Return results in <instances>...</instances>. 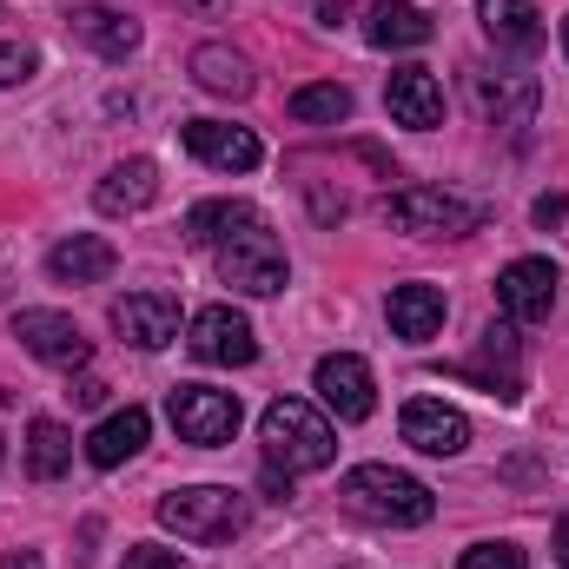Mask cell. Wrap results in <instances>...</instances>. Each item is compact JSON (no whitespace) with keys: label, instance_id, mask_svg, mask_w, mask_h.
Returning a JSON list of instances; mask_svg holds the SVG:
<instances>
[{"label":"cell","instance_id":"19","mask_svg":"<svg viewBox=\"0 0 569 569\" xmlns=\"http://www.w3.org/2000/svg\"><path fill=\"white\" fill-rule=\"evenodd\" d=\"M430 13L425 7H405V0H385V7H371L365 13V40L371 47H385V53H405V47H430Z\"/></svg>","mask_w":569,"mask_h":569},{"label":"cell","instance_id":"27","mask_svg":"<svg viewBox=\"0 0 569 569\" xmlns=\"http://www.w3.org/2000/svg\"><path fill=\"white\" fill-rule=\"evenodd\" d=\"M457 569H523V550L517 543H477V550H463Z\"/></svg>","mask_w":569,"mask_h":569},{"label":"cell","instance_id":"26","mask_svg":"<svg viewBox=\"0 0 569 569\" xmlns=\"http://www.w3.org/2000/svg\"><path fill=\"white\" fill-rule=\"evenodd\" d=\"M246 219H259L246 199H206V206L186 212V239H192V246H219V239H226L232 226H246Z\"/></svg>","mask_w":569,"mask_h":569},{"label":"cell","instance_id":"33","mask_svg":"<svg viewBox=\"0 0 569 569\" xmlns=\"http://www.w3.org/2000/svg\"><path fill=\"white\" fill-rule=\"evenodd\" d=\"M0 569H40V557H33V550H7V557H0Z\"/></svg>","mask_w":569,"mask_h":569},{"label":"cell","instance_id":"31","mask_svg":"<svg viewBox=\"0 0 569 569\" xmlns=\"http://www.w3.org/2000/svg\"><path fill=\"white\" fill-rule=\"evenodd\" d=\"M100 398H107V385H100V378H80V385H73V405H100Z\"/></svg>","mask_w":569,"mask_h":569},{"label":"cell","instance_id":"25","mask_svg":"<svg viewBox=\"0 0 569 569\" xmlns=\"http://www.w3.org/2000/svg\"><path fill=\"white\" fill-rule=\"evenodd\" d=\"M291 120H305V127H338V120H351V87H338V80L298 87V93H291Z\"/></svg>","mask_w":569,"mask_h":569},{"label":"cell","instance_id":"22","mask_svg":"<svg viewBox=\"0 0 569 569\" xmlns=\"http://www.w3.org/2000/svg\"><path fill=\"white\" fill-rule=\"evenodd\" d=\"M192 80H199L206 93H219V100H246V93H252V67H246V53H232V47H199V53H192Z\"/></svg>","mask_w":569,"mask_h":569},{"label":"cell","instance_id":"28","mask_svg":"<svg viewBox=\"0 0 569 569\" xmlns=\"http://www.w3.org/2000/svg\"><path fill=\"white\" fill-rule=\"evenodd\" d=\"M20 80H33V47L0 40V87H20Z\"/></svg>","mask_w":569,"mask_h":569},{"label":"cell","instance_id":"5","mask_svg":"<svg viewBox=\"0 0 569 569\" xmlns=\"http://www.w3.org/2000/svg\"><path fill=\"white\" fill-rule=\"evenodd\" d=\"M385 219L398 232H418V239H463V232L483 226V206H470L443 186H405V192L385 199Z\"/></svg>","mask_w":569,"mask_h":569},{"label":"cell","instance_id":"36","mask_svg":"<svg viewBox=\"0 0 569 569\" xmlns=\"http://www.w3.org/2000/svg\"><path fill=\"white\" fill-rule=\"evenodd\" d=\"M563 53H569V20H563Z\"/></svg>","mask_w":569,"mask_h":569},{"label":"cell","instance_id":"18","mask_svg":"<svg viewBox=\"0 0 569 569\" xmlns=\"http://www.w3.org/2000/svg\"><path fill=\"white\" fill-rule=\"evenodd\" d=\"M443 318H450L443 284H398V291H391V331H398V338L425 345V338L443 331Z\"/></svg>","mask_w":569,"mask_h":569},{"label":"cell","instance_id":"3","mask_svg":"<svg viewBox=\"0 0 569 569\" xmlns=\"http://www.w3.org/2000/svg\"><path fill=\"white\" fill-rule=\"evenodd\" d=\"M212 266L232 291H252V298H279L284 291V246L272 239L266 219H246L232 226L219 246H212Z\"/></svg>","mask_w":569,"mask_h":569},{"label":"cell","instance_id":"17","mask_svg":"<svg viewBox=\"0 0 569 569\" xmlns=\"http://www.w3.org/2000/svg\"><path fill=\"white\" fill-rule=\"evenodd\" d=\"M146 437H152V418H146L140 405H127V411L100 418V430L87 437V457H93V470H120L127 457L146 450Z\"/></svg>","mask_w":569,"mask_h":569},{"label":"cell","instance_id":"30","mask_svg":"<svg viewBox=\"0 0 569 569\" xmlns=\"http://www.w3.org/2000/svg\"><path fill=\"white\" fill-rule=\"evenodd\" d=\"M563 212H569V206H563V192H543V199H537V226H557Z\"/></svg>","mask_w":569,"mask_h":569},{"label":"cell","instance_id":"16","mask_svg":"<svg viewBox=\"0 0 569 569\" xmlns=\"http://www.w3.org/2000/svg\"><path fill=\"white\" fill-rule=\"evenodd\" d=\"M477 20H483V33H490L503 53H537V47H543V13H537V0H477Z\"/></svg>","mask_w":569,"mask_h":569},{"label":"cell","instance_id":"4","mask_svg":"<svg viewBox=\"0 0 569 569\" xmlns=\"http://www.w3.org/2000/svg\"><path fill=\"white\" fill-rule=\"evenodd\" d=\"M159 523L179 530L186 543H232L246 530V497L226 483H192V490L159 497Z\"/></svg>","mask_w":569,"mask_h":569},{"label":"cell","instance_id":"23","mask_svg":"<svg viewBox=\"0 0 569 569\" xmlns=\"http://www.w3.org/2000/svg\"><path fill=\"white\" fill-rule=\"evenodd\" d=\"M477 107H483L497 127H530L537 87H530V80H490V73H477Z\"/></svg>","mask_w":569,"mask_h":569},{"label":"cell","instance_id":"7","mask_svg":"<svg viewBox=\"0 0 569 569\" xmlns=\"http://www.w3.org/2000/svg\"><path fill=\"white\" fill-rule=\"evenodd\" d=\"M166 418H172V430H179L186 443L212 450V443H232V430H239V398H232V391H212V385H179V391L166 398Z\"/></svg>","mask_w":569,"mask_h":569},{"label":"cell","instance_id":"1","mask_svg":"<svg viewBox=\"0 0 569 569\" xmlns=\"http://www.w3.org/2000/svg\"><path fill=\"white\" fill-rule=\"evenodd\" d=\"M259 443H266V463H279L284 477H298V470H331V457H338V430H331V418L311 411L305 398L266 405Z\"/></svg>","mask_w":569,"mask_h":569},{"label":"cell","instance_id":"35","mask_svg":"<svg viewBox=\"0 0 569 569\" xmlns=\"http://www.w3.org/2000/svg\"><path fill=\"white\" fill-rule=\"evenodd\" d=\"M179 7H192V13H226L232 0H179Z\"/></svg>","mask_w":569,"mask_h":569},{"label":"cell","instance_id":"24","mask_svg":"<svg viewBox=\"0 0 569 569\" xmlns=\"http://www.w3.org/2000/svg\"><path fill=\"white\" fill-rule=\"evenodd\" d=\"M67 463H73V430L53 425V418H40V425L27 430V477L53 483V477H60Z\"/></svg>","mask_w":569,"mask_h":569},{"label":"cell","instance_id":"9","mask_svg":"<svg viewBox=\"0 0 569 569\" xmlns=\"http://www.w3.org/2000/svg\"><path fill=\"white\" fill-rule=\"evenodd\" d=\"M13 338H20L40 365H53V371H80V365L93 358V338H87L67 311H20V318H13Z\"/></svg>","mask_w":569,"mask_h":569},{"label":"cell","instance_id":"11","mask_svg":"<svg viewBox=\"0 0 569 569\" xmlns=\"http://www.w3.org/2000/svg\"><path fill=\"white\" fill-rule=\"evenodd\" d=\"M113 331L127 345H140V351L172 345L179 338V298L172 291H127V298H113Z\"/></svg>","mask_w":569,"mask_h":569},{"label":"cell","instance_id":"14","mask_svg":"<svg viewBox=\"0 0 569 569\" xmlns=\"http://www.w3.org/2000/svg\"><path fill=\"white\" fill-rule=\"evenodd\" d=\"M385 107H391L398 127H418V133L443 127V87H437V73H425V67H398L391 87H385Z\"/></svg>","mask_w":569,"mask_h":569},{"label":"cell","instance_id":"6","mask_svg":"<svg viewBox=\"0 0 569 569\" xmlns=\"http://www.w3.org/2000/svg\"><path fill=\"white\" fill-rule=\"evenodd\" d=\"M186 345H192V358H199V365H226V371H246V365L259 358L252 318H246V311H232V305H206V311H192Z\"/></svg>","mask_w":569,"mask_h":569},{"label":"cell","instance_id":"2","mask_svg":"<svg viewBox=\"0 0 569 569\" xmlns=\"http://www.w3.org/2000/svg\"><path fill=\"white\" fill-rule=\"evenodd\" d=\"M345 503L371 523H391V530H418V523L437 517L430 483H418L411 470H391V463H358L345 477Z\"/></svg>","mask_w":569,"mask_h":569},{"label":"cell","instance_id":"37","mask_svg":"<svg viewBox=\"0 0 569 569\" xmlns=\"http://www.w3.org/2000/svg\"><path fill=\"white\" fill-rule=\"evenodd\" d=\"M0 457H7V443H0Z\"/></svg>","mask_w":569,"mask_h":569},{"label":"cell","instance_id":"34","mask_svg":"<svg viewBox=\"0 0 569 569\" xmlns=\"http://www.w3.org/2000/svg\"><path fill=\"white\" fill-rule=\"evenodd\" d=\"M557 563L569 569V510H563V517H557Z\"/></svg>","mask_w":569,"mask_h":569},{"label":"cell","instance_id":"8","mask_svg":"<svg viewBox=\"0 0 569 569\" xmlns=\"http://www.w3.org/2000/svg\"><path fill=\"white\" fill-rule=\"evenodd\" d=\"M311 385H318V398H325V411H331L338 425H365V418L378 411L371 365H365V358H351V351H331V358H318Z\"/></svg>","mask_w":569,"mask_h":569},{"label":"cell","instance_id":"12","mask_svg":"<svg viewBox=\"0 0 569 569\" xmlns=\"http://www.w3.org/2000/svg\"><path fill=\"white\" fill-rule=\"evenodd\" d=\"M186 152L206 159V166H219V172H252V166L266 159L259 133L226 127V120H186Z\"/></svg>","mask_w":569,"mask_h":569},{"label":"cell","instance_id":"13","mask_svg":"<svg viewBox=\"0 0 569 569\" xmlns=\"http://www.w3.org/2000/svg\"><path fill=\"white\" fill-rule=\"evenodd\" d=\"M405 443L425 450V457H457L470 443V418L450 411L443 398H411L405 405Z\"/></svg>","mask_w":569,"mask_h":569},{"label":"cell","instance_id":"15","mask_svg":"<svg viewBox=\"0 0 569 569\" xmlns=\"http://www.w3.org/2000/svg\"><path fill=\"white\" fill-rule=\"evenodd\" d=\"M67 27L93 47V53H107V60H127V53H140V20H127L120 7H100V0H87V7H67Z\"/></svg>","mask_w":569,"mask_h":569},{"label":"cell","instance_id":"21","mask_svg":"<svg viewBox=\"0 0 569 569\" xmlns=\"http://www.w3.org/2000/svg\"><path fill=\"white\" fill-rule=\"evenodd\" d=\"M93 199H100V212H113V219H120V212H146V206L159 199V166H152V159H120V166L100 179Z\"/></svg>","mask_w":569,"mask_h":569},{"label":"cell","instance_id":"29","mask_svg":"<svg viewBox=\"0 0 569 569\" xmlns=\"http://www.w3.org/2000/svg\"><path fill=\"white\" fill-rule=\"evenodd\" d=\"M120 569H186V557L179 550H159V543H133Z\"/></svg>","mask_w":569,"mask_h":569},{"label":"cell","instance_id":"10","mask_svg":"<svg viewBox=\"0 0 569 569\" xmlns=\"http://www.w3.org/2000/svg\"><path fill=\"white\" fill-rule=\"evenodd\" d=\"M497 305L510 325H543L557 311V266L550 259H510L497 279Z\"/></svg>","mask_w":569,"mask_h":569},{"label":"cell","instance_id":"20","mask_svg":"<svg viewBox=\"0 0 569 569\" xmlns=\"http://www.w3.org/2000/svg\"><path fill=\"white\" fill-rule=\"evenodd\" d=\"M47 272L60 284H100L113 272V246H107L100 232H73V239H60V246L47 252Z\"/></svg>","mask_w":569,"mask_h":569},{"label":"cell","instance_id":"32","mask_svg":"<svg viewBox=\"0 0 569 569\" xmlns=\"http://www.w3.org/2000/svg\"><path fill=\"white\" fill-rule=\"evenodd\" d=\"M318 20L338 27V20H351V7H345V0H318Z\"/></svg>","mask_w":569,"mask_h":569}]
</instances>
